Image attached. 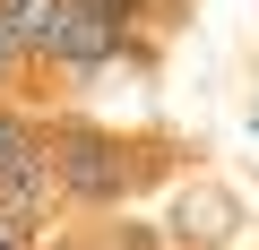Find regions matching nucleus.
I'll use <instances>...</instances> for the list:
<instances>
[{"instance_id":"obj_1","label":"nucleus","mask_w":259,"mask_h":250,"mask_svg":"<svg viewBox=\"0 0 259 250\" xmlns=\"http://www.w3.org/2000/svg\"><path fill=\"white\" fill-rule=\"evenodd\" d=\"M44 156H52L61 207H78V216H112V207L147 198L156 181H173L190 164L182 138H164V130H104L87 112H52L44 121Z\"/></svg>"},{"instance_id":"obj_2","label":"nucleus","mask_w":259,"mask_h":250,"mask_svg":"<svg viewBox=\"0 0 259 250\" xmlns=\"http://www.w3.org/2000/svg\"><path fill=\"white\" fill-rule=\"evenodd\" d=\"M61 18H69V0H0V26H9V43L35 61V78H44V52H52Z\"/></svg>"},{"instance_id":"obj_3","label":"nucleus","mask_w":259,"mask_h":250,"mask_svg":"<svg viewBox=\"0 0 259 250\" xmlns=\"http://www.w3.org/2000/svg\"><path fill=\"white\" fill-rule=\"evenodd\" d=\"M35 147H44V121H35V112H18V95H0V173L26 164Z\"/></svg>"},{"instance_id":"obj_4","label":"nucleus","mask_w":259,"mask_h":250,"mask_svg":"<svg viewBox=\"0 0 259 250\" xmlns=\"http://www.w3.org/2000/svg\"><path fill=\"white\" fill-rule=\"evenodd\" d=\"M18 86H35V61L9 43V26H0V95H18Z\"/></svg>"}]
</instances>
